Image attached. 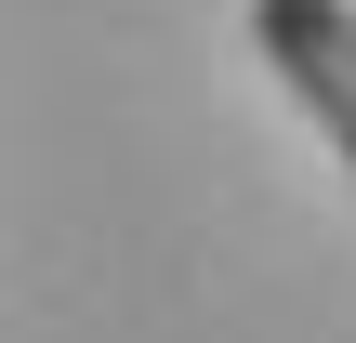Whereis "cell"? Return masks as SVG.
<instances>
[{"instance_id": "6da1fadb", "label": "cell", "mask_w": 356, "mask_h": 343, "mask_svg": "<svg viewBox=\"0 0 356 343\" xmlns=\"http://www.w3.org/2000/svg\"><path fill=\"white\" fill-rule=\"evenodd\" d=\"M251 53L291 79V106L330 132V159L356 172V13L343 0H251Z\"/></svg>"}]
</instances>
